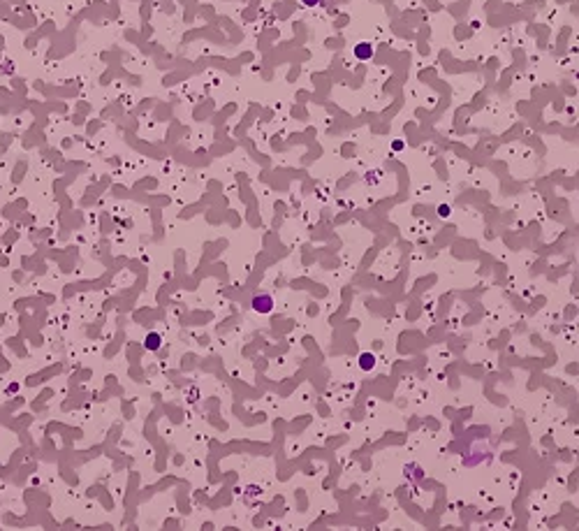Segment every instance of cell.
<instances>
[{
	"instance_id": "obj_2",
	"label": "cell",
	"mask_w": 579,
	"mask_h": 531,
	"mask_svg": "<svg viewBox=\"0 0 579 531\" xmlns=\"http://www.w3.org/2000/svg\"><path fill=\"white\" fill-rule=\"evenodd\" d=\"M359 367L364 369V371H371V369L376 367V358H373L371 352H361V355H359Z\"/></svg>"
},
{
	"instance_id": "obj_1",
	"label": "cell",
	"mask_w": 579,
	"mask_h": 531,
	"mask_svg": "<svg viewBox=\"0 0 579 531\" xmlns=\"http://www.w3.org/2000/svg\"><path fill=\"white\" fill-rule=\"evenodd\" d=\"M253 309L260 311V313H269V311L273 309V300L269 297V294H262V297H255V300H253Z\"/></svg>"
}]
</instances>
